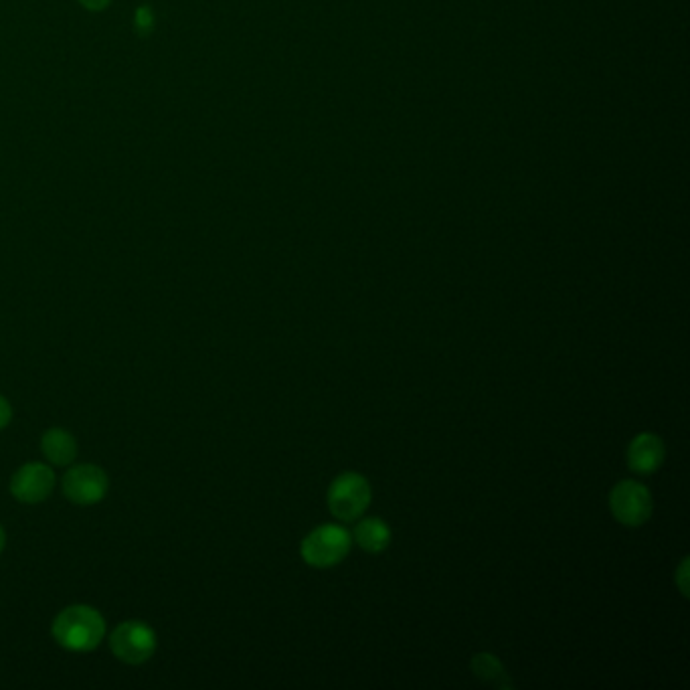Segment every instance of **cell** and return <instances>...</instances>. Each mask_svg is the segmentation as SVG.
Wrapping results in <instances>:
<instances>
[{"label":"cell","instance_id":"4","mask_svg":"<svg viewBox=\"0 0 690 690\" xmlns=\"http://www.w3.org/2000/svg\"><path fill=\"white\" fill-rule=\"evenodd\" d=\"M156 632L140 620L122 622L110 636L114 656L124 664H144L156 652Z\"/></svg>","mask_w":690,"mask_h":690},{"label":"cell","instance_id":"5","mask_svg":"<svg viewBox=\"0 0 690 690\" xmlns=\"http://www.w3.org/2000/svg\"><path fill=\"white\" fill-rule=\"evenodd\" d=\"M610 508L616 521L626 527L644 525L654 510L650 490L636 480H622L610 494Z\"/></svg>","mask_w":690,"mask_h":690},{"label":"cell","instance_id":"13","mask_svg":"<svg viewBox=\"0 0 690 690\" xmlns=\"http://www.w3.org/2000/svg\"><path fill=\"white\" fill-rule=\"evenodd\" d=\"M13 419V407L7 401V397L0 395V429H5Z\"/></svg>","mask_w":690,"mask_h":690},{"label":"cell","instance_id":"7","mask_svg":"<svg viewBox=\"0 0 690 690\" xmlns=\"http://www.w3.org/2000/svg\"><path fill=\"white\" fill-rule=\"evenodd\" d=\"M55 486V474L51 466L41 462H29L21 466L11 478V492L19 502L39 504L49 498Z\"/></svg>","mask_w":690,"mask_h":690},{"label":"cell","instance_id":"1","mask_svg":"<svg viewBox=\"0 0 690 690\" xmlns=\"http://www.w3.org/2000/svg\"><path fill=\"white\" fill-rule=\"evenodd\" d=\"M55 642L69 652H92L106 636L104 616L85 603L61 610L53 622Z\"/></svg>","mask_w":690,"mask_h":690},{"label":"cell","instance_id":"10","mask_svg":"<svg viewBox=\"0 0 690 690\" xmlns=\"http://www.w3.org/2000/svg\"><path fill=\"white\" fill-rule=\"evenodd\" d=\"M357 545L367 553H381L391 543V529L381 519H365L355 529Z\"/></svg>","mask_w":690,"mask_h":690},{"label":"cell","instance_id":"6","mask_svg":"<svg viewBox=\"0 0 690 690\" xmlns=\"http://www.w3.org/2000/svg\"><path fill=\"white\" fill-rule=\"evenodd\" d=\"M110 490L108 474L96 464H77L63 476L65 496L81 506H92L106 498Z\"/></svg>","mask_w":690,"mask_h":690},{"label":"cell","instance_id":"14","mask_svg":"<svg viewBox=\"0 0 690 690\" xmlns=\"http://www.w3.org/2000/svg\"><path fill=\"white\" fill-rule=\"evenodd\" d=\"M79 3H81L83 7H88V9H92V11H100V9L108 7V3H110V0H79Z\"/></svg>","mask_w":690,"mask_h":690},{"label":"cell","instance_id":"2","mask_svg":"<svg viewBox=\"0 0 690 690\" xmlns=\"http://www.w3.org/2000/svg\"><path fill=\"white\" fill-rule=\"evenodd\" d=\"M351 533L340 525H322L314 529L300 545L302 559L316 569L338 565L351 551Z\"/></svg>","mask_w":690,"mask_h":690},{"label":"cell","instance_id":"12","mask_svg":"<svg viewBox=\"0 0 690 690\" xmlns=\"http://www.w3.org/2000/svg\"><path fill=\"white\" fill-rule=\"evenodd\" d=\"M154 27V15H152V9L148 7H140L138 13H136V29L140 35H148Z\"/></svg>","mask_w":690,"mask_h":690},{"label":"cell","instance_id":"15","mask_svg":"<svg viewBox=\"0 0 690 690\" xmlns=\"http://www.w3.org/2000/svg\"><path fill=\"white\" fill-rule=\"evenodd\" d=\"M5 547H7V533L3 527H0V553L5 551Z\"/></svg>","mask_w":690,"mask_h":690},{"label":"cell","instance_id":"9","mask_svg":"<svg viewBox=\"0 0 690 690\" xmlns=\"http://www.w3.org/2000/svg\"><path fill=\"white\" fill-rule=\"evenodd\" d=\"M41 450L53 466H69L77 456V442L67 429L51 427L41 440Z\"/></svg>","mask_w":690,"mask_h":690},{"label":"cell","instance_id":"11","mask_svg":"<svg viewBox=\"0 0 690 690\" xmlns=\"http://www.w3.org/2000/svg\"><path fill=\"white\" fill-rule=\"evenodd\" d=\"M472 670L476 674V678L494 684L498 688H508L512 686V682L508 680L502 664L492 656V654H476L472 660Z\"/></svg>","mask_w":690,"mask_h":690},{"label":"cell","instance_id":"3","mask_svg":"<svg viewBox=\"0 0 690 690\" xmlns=\"http://www.w3.org/2000/svg\"><path fill=\"white\" fill-rule=\"evenodd\" d=\"M371 504V486L359 472H344L328 488V508L342 523L357 521Z\"/></svg>","mask_w":690,"mask_h":690},{"label":"cell","instance_id":"8","mask_svg":"<svg viewBox=\"0 0 690 690\" xmlns=\"http://www.w3.org/2000/svg\"><path fill=\"white\" fill-rule=\"evenodd\" d=\"M666 456L664 442L654 434H640L628 448V466L632 472L648 476L654 474Z\"/></svg>","mask_w":690,"mask_h":690}]
</instances>
